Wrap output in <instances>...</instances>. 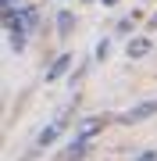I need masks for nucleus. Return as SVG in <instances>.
Segmentation results:
<instances>
[{
    "label": "nucleus",
    "instance_id": "1",
    "mask_svg": "<svg viewBox=\"0 0 157 161\" xmlns=\"http://www.w3.org/2000/svg\"><path fill=\"white\" fill-rule=\"evenodd\" d=\"M157 115V97L154 100H143V104H136L132 111H125V115H118V122H125V125H132V122H143V118H150Z\"/></svg>",
    "mask_w": 157,
    "mask_h": 161
},
{
    "label": "nucleus",
    "instance_id": "2",
    "mask_svg": "<svg viewBox=\"0 0 157 161\" xmlns=\"http://www.w3.org/2000/svg\"><path fill=\"white\" fill-rule=\"evenodd\" d=\"M64 125H68V115H64V111H61V115H57V118H54V122H50L47 129L39 132V140H36V147H50L54 140H57V132H61Z\"/></svg>",
    "mask_w": 157,
    "mask_h": 161
},
{
    "label": "nucleus",
    "instance_id": "3",
    "mask_svg": "<svg viewBox=\"0 0 157 161\" xmlns=\"http://www.w3.org/2000/svg\"><path fill=\"white\" fill-rule=\"evenodd\" d=\"M68 64H71V54H57V61L47 68V82H54V79H61L64 72H68Z\"/></svg>",
    "mask_w": 157,
    "mask_h": 161
},
{
    "label": "nucleus",
    "instance_id": "4",
    "mask_svg": "<svg viewBox=\"0 0 157 161\" xmlns=\"http://www.w3.org/2000/svg\"><path fill=\"white\" fill-rule=\"evenodd\" d=\"M143 54H150V40H146V36L128 40V58H143Z\"/></svg>",
    "mask_w": 157,
    "mask_h": 161
},
{
    "label": "nucleus",
    "instance_id": "5",
    "mask_svg": "<svg viewBox=\"0 0 157 161\" xmlns=\"http://www.w3.org/2000/svg\"><path fill=\"white\" fill-rule=\"evenodd\" d=\"M100 125H104V122H100V118H86V122H82V125H79L75 140H89V136H93V132H97Z\"/></svg>",
    "mask_w": 157,
    "mask_h": 161
},
{
    "label": "nucleus",
    "instance_id": "6",
    "mask_svg": "<svg viewBox=\"0 0 157 161\" xmlns=\"http://www.w3.org/2000/svg\"><path fill=\"white\" fill-rule=\"evenodd\" d=\"M71 25H75V18H71L68 11H61V14H57V32H61V36H68V32H71Z\"/></svg>",
    "mask_w": 157,
    "mask_h": 161
},
{
    "label": "nucleus",
    "instance_id": "7",
    "mask_svg": "<svg viewBox=\"0 0 157 161\" xmlns=\"http://www.w3.org/2000/svg\"><path fill=\"white\" fill-rule=\"evenodd\" d=\"M118 32H122V36L132 32V18H122V22H118Z\"/></svg>",
    "mask_w": 157,
    "mask_h": 161
},
{
    "label": "nucleus",
    "instance_id": "8",
    "mask_svg": "<svg viewBox=\"0 0 157 161\" xmlns=\"http://www.w3.org/2000/svg\"><path fill=\"white\" fill-rule=\"evenodd\" d=\"M107 50H111V43L100 40V43H97V58H107Z\"/></svg>",
    "mask_w": 157,
    "mask_h": 161
},
{
    "label": "nucleus",
    "instance_id": "9",
    "mask_svg": "<svg viewBox=\"0 0 157 161\" xmlns=\"http://www.w3.org/2000/svg\"><path fill=\"white\" fill-rule=\"evenodd\" d=\"M136 161H157V150H143V154L136 158Z\"/></svg>",
    "mask_w": 157,
    "mask_h": 161
},
{
    "label": "nucleus",
    "instance_id": "10",
    "mask_svg": "<svg viewBox=\"0 0 157 161\" xmlns=\"http://www.w3.org/2000/svg\"><path fill=\"white\" fill-rule=\"evenodd\" d=\"M104 4H114V0H104Z\"/></svg>",
    "mask_w": 157,
    "mask_h": 161
}]
</instances>
